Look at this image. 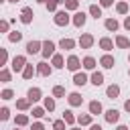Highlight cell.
Segmentation results:
<instances>
[{
  "label": "cell",
  "mask_w": 130,
  "mask_h": 130,
  "mask_svg": "<svg viewBox=\"0 0 130 130\" xmlns=\"http://www.w3.org/2000/svg\"><path fill=\"white\" fill-rule=\"evenodd\" d=\"M53 22H55L57 26H67V24L71 22V16H69L67 10H57L55 16H53Z\"/></svg>",
  "instance_id": "1"
},
{
  "label": "cell",
  "mask_w": 130,
  "mask_h": 130,
  "mask_svg": "<svg viewBox=\"0 0 130 130\" xmlns=\"http://www.w3.org/2000/svg\"><path fill=\"white\" fill-rule=\"evenodd\" d=\"M26 65H28V63H26V57H24V55H16V57H12L10 67H12V71H14V73H22Z\"/></svg>",
  "instance_id": "2"
},
{
  "label": "cell",
  "mask_w": 130,
  "mask_h": 130,
  "mask_svg": "<svg viewBox=\"0 0 130 130\" xmlns=\"http://www.w3.org/2000/svg\"><path fill=\"white\" fill-rule=\"evenodd\" d=\"M65 67L69 69V71H73V73H77L83 65H81V59L77 57V55H69L67 57V63H65Z\"/></svg>",
  "instance_id": "3"
},
{
  "label": "cell",
  "mask_w": 130,
  "mask_h": 130,
  "mask_svg": "<svg viewBox=\"0 0 130 130\" xmlns=\"http://www.w3.org/2000/svg\"><path fill=\"white\" fill-rule=\"evenodd\" d=\"M32 18H35V12H32V8H30V6H24V8L20 10V16H18V20H20L22 24H30V22H32Z\"/></svg>",
  "instance_id": "4"
},
{
  "label": "cell",
  "mask_w": 130,
  "mask_h": 130,
  "mask_svg": "<svg viewBox=\"0 0 130 130\" xmlns=\"http://www.w3.org/2000/svg\"><path fill=\"white\" fill-rule=\"evenodd\" d=\"M79 47L81 49H91L93 47V43H95V39H93V35H89V32H83L81 37H79Z\"/></svg>",
  "instance_id": "5"
},
{
  "label": "cell",
  "mask_w": 130,
  "mask_h": 130,
  "mask_svg": "<svg viewBox=\"0 0 130 130\" xmlns=\"http://www.w3.org/2000/svg\"><path fill=\"white\" fill-rule=\"evenodd\" d=\"M67 104H69L71 108H77V106H81V104H83V98H81V93H79V91H71V93H67Z\"/></svg>",
  "instance_id": "6"
},
{
  "label": "cell",
  "mask_w": 130,
  "mask_h": 130,
  "mask_svg": "<svg viewBox=\"0 0 130 130\" xmlns=\"http://www.w3.org/2000/svg\"><path fill=\"white\" fill-rule=\"evenodd\" d=\"M85 20H87V14H85L83 10H81V12L77 10V12L71 16V22H73V26H77V28H81V26L85 24Z\"/></svg>",
  "instance_id": "7"
},
{
  "label": "cell",
  "mask_w": 130,
  "mask_h": 130,
  "mask_svg": "<svg viewBox=\"0 0 130 130\" xmlns=\"http://www.w3.org/2000/svg\"><path fill=\"white\" fill-rule=\"evenodd\" d=\"M41 55H43L45 59L53 57V55H55V43H53V41H43V51H41Z\"/></svg>",
  "instance_id": "8"
},
{
  "label": "cell",
  "mask_w": 130,
  "mask_h": 130,
  "mask_svg": "<svg viewBox=\"0 0 130 130\" xmlns=\"http://www.w3.org/2000/svg\"><path fill=\"white\" fill-rule=\"evenodd\" d=\"M37 73L43 77H49L53 73V65H49L47 61H41V63H37Z\"/></svg>",
  "instance_id": "9"
},
{
  "label": "cell",
  "mask_w": 130,
  "mask_h": 130,
  "mask_svg": "<svg viewBox=\"0 0 130 130\" xmlns=\"http://www.w3.org/2000/svg\"><path fill=\"white\" fill-rule=\"evenodd\" d=\"M104 118H106V122H108V124H116V122L120 120V112H118L116 108H110V110H106V112H104Z\"/></svg>",
  "instance_id": "10"
},
{
  "label": "cell",
  "mask_w": 130,
  "mask_h": 130,
  "mask_svg": "<svg viewBox=\"0 0 130 130\" xmlns=\"http://www.w3.org/2000/svg\"><path fill=\"white\" fill-rule=\"evenodd\" d=\"M43 51V43L41 41H28L26 43V53L28 55H37V53H41Z\"/></svg>",
  "instance_id": "11"
},
{
  "label": "cell",
  "mask_w": 130,
  "mask_h": 130,
  "mask_svg": "<svg viewBox=\"0 0 130 130\" xmlns=\"http://www.w3.org/2000/svg\"><path fill=\"white\" fill-rule=\"evenodd\" d=\"M100 65H102L104 69H112V67L116 65V59H114L110 53H106V55H102V57H100Z\"/></svg>",
  "instance_id": "12"
},
{
  "label": "cell",
  "mask_w": 130,
  "mask_h": 130,
  "mask_svg": "<svg viewBox=\"0 0 130 130\" xmlns=\"http://www.w3.org/2000/svg\"><path fill=\"white\" fill-rule=\"evenodd\" d=\"M65 59H63V55L61 53H55L53 57H51V65H53V69H63L65 67Z\"/></svg>",
  "instance_id": "13"
},
{
  "label": "cell",
  "mask_w": 130,
  "mask_h": 130,
  "mask_svg": "<svg viewBox=\"0 0 130 130\" xmlns=\"http://www.w3.org/2000/svg\"><path fill=\"white\" fill-rule=\"evenodd\" d=\"M87 112H89L91 116H98V114L104 112V108H102V104H100L98 100H91V102L87 104Z\"/></svg>",
  "instance_id": "14"
},
{
  "label": "cell",
  "mask_w": 130,
  "mask_h": 130,
  "mask_svg": "<svg viewBox=\"0 0 130 130\" xmlns=\"http://www.w3.org/2000/svg\"><path fill=\"white\" fill-rule=\"evenodd\" d=\"M81 65H83V69H87V71H95L98 61H95L91 55H87V57H83V59H81Z\"/></svg>",
  "instance_id": "15"
},
{
  "label": "cell",
  "mask_w": 130,
  "mask_h": 130,
  "mask_svg": "<svg viewBox=\"0 0 130 130\" xmlns=\"http://www.w3.org/2000/svg\"><path fill=\"white\" fill-rule=\"evenodd\" d=\"M26 98H28L30 102H39V100H43V91H41V87H30V89L26 91Z\"/></svg>",
  "instance_id": "16"
},
{
  "label": "cell",
  "mask_w": 130,
  "mask_h": 130,
  "mask_svg": "<svg viewBox=\"0 0 130 130\" xmlns=\"http://www.w3.org/2000/svg\"><path fill=\"white\" fill-rule=\"evenodd\" d=\"M77 124H79L81 128H83V126H91V124H93V116H91L89 112H87V114H79V116H77Z\"/></svg>",
  "instance_id": "17"
},
{
  "label": "cell",
  "mask_w": 130,
  "mask_h": 130,
  "mask_svg": "<svg viewBox=\"0 0 130 130\" xmlns=\"http://www.w3.org/2000/svg\"><path fill=\"white\" fill-rule=\"evenodd\" d=\"M114 43H116V47H118V49H128V47H130V39H128V37H124V35H116Z\"/></svg>",
  "instance_id": "18"
},
{
  "label": "cell",
  "mask_w": 130,
  "mask_h": 130,
  "mask_svg": "<svg viewBox=\"0 0 130 130\" xmlns=\"http://www.w3.org/2000/svg\"><path fill=\"white\" fill-rule=\"evenodd\" d=\"M98 45H100V49H104V51H106V53H110V51H112V49H114V41H112V39H110V37H102V39H100V43H98Z\"/></svg>",
  "instance_id": "19"
},
{
  "label": "cell",
  "mask_w": 130,
  "mask_h": 130,
  "mask_svg": "<svg viewBox=\"0 0 130 130\" xmlns=\"http://www.w3.org/2000/svg\"><path fill=\"white\" fill-rule=\"evenodd\" d=\"M89 79H87V75L83 73V71H77V73H73V83L77 85V87H81V85H85Z\"/></svg>",
  "instance_id": "20"
},
{
  "label": "cell",
  "mask_w": 130,
  "mask_h": 130,
  "mask_svg": "<svg viewBox=\"0 0 130 130\" xmlns=\"http://www.w3.org/2000/svg\"><path fill=\"white\" fill-rule=\"evenodd\" d=\"M104 26H106V30H110V32H116V30L120 28V22H118L116 18H106V20H104Z\"/></svg>",
  "instance_id": "21"
},
{
  "label": "cell",
  "mask_w": 130,
  "mask_h": 130,
  "mask_svg": "<svg viewBox=\"0 0 130 130\" xmlns=\"http://www.w3.org/2000/svg\"><path fill=\"white\" fill-rule=\"evenodd\" d=\"M106 95H108L110 100H116V98L120 95V85H118V83H112V85H108V89H106Z\"/></svg>",
  "instance_id": "22"
},
{
  "label": "cell",
  "mask_w": 130,
  "mask_h": 130,
  "mask_svg": "<svg viewBox=\"0 0 130 130\" xmlns=\"http://www.w3.org/2000/svg\"><path fill=\"white\" fill-rule=\"evenodd\" d=\"M59 47H61L63 51H71V49L75 47V41H73V39H69V37H63V39L59 41Z\"/></svg>",
  "instance_id": "23"
},
{
  "label": "cell",
  "mask_w": 130,
  "mask_h": 130,
  "mask_svg": "<svg viewBox=\"0 0 130 130\" xmlns=\"http://www.w3.org/2000/svg\"><path fill=\"white\" fill-rule=\"evenodd\" d=\"M35 75H37V65H30V63H28V65L24 67V71H22V77H24V79H32Z\"/></svg>",
  "instance_id": "24"
},
{
  "label": "cell",
  "mask_w": 130,
  "mask_h": 130,
  "mask_svg": "<svg viewBox=\"0 0 130 130\" xmlns=\"http://www.w3.org/2000/svg\"><path fill=\"white\" fill-rule=\"evenodd\" d=\"M89 83H93L95 87L102 85V83H104V73H102V71H93L91 77H89Z\"/></svg>",
  "instance_id": "25"
},
{
  "label": "cell",
  "mask_w": 130,
  "mask_h": 130,
  "mask_svg": "<svg viewBox=\"0 0 130 130\" xmlns=\"http://www.w3.org/2000/svg\"><path fill=\"white\" fill-rule=\"evenodd\" d=\"M63 120H65V124H67L69 128H71V126H75V122H77V118L73 116V112H71V110H65V112H63Z\"/></svg>",
  "instance_id": "26"
},
{
  "label": "cell",
  "mask_w": 130,
  "mask_h": 130,
  "mask_svg": "<svg viewBox=\"0 0 130 130\" xmlns=\"http://www.w3.org/2000/svg\"><path fill=\"white\" fill-rule=\"evenodd\" d=\"M30 104H32V102H30L28 98H20V100H16V110H22V112H24V110L30 108Z\"/></svg>",
  "instance_id": "27"
},
{
  "label": "cell",
  "mask_w": 130,
  "mask_h": 130,
  "mask_svg": "<svg viewBox=\"0 0 130 130\" xmlns=\"http://www.w3.org/2000/svg\"><path fill=\"white\" fill-rule=\"evenodd\" d=\"M28 122H30V120H28L26 114H16V118H14V124H16L18 128H20V126H26Z\"/></svg>",
  "instance_id": "28"
},
{
  "label": "cell",
  "mask_w": 130,
  "mask_h": 130,
  "mask_svg": "<svg viewBox=\"0 0 130 130\" xmlns=\"http://www.w3.org/2000/svg\"><path fill=\"white\" fill-rule=\"evenodd\" d=\"M89 14L98 20V18L102 16V6H100V4H89Z\"/></svg>",
  "instance_id": "29"
},
{
  "label": "cell",
  "mask_w": 130,
  "mask_h": 130,
  "mask_svg": "<svg viewBox=\"0 0 130 130\" xmlns=\"http://www.w3.org/2000/svg\"><path fill=\"white\" fill-rule=\"evenodd\" d=\"M8 41L10 43H20L22 41V32L20 30H10L8 32Z\"/></svg>",
  "instance_id": "30"
},
{
  "label": "cell",
  "mask_w": 130,
  "mask_h": 130,
  "mask_svg": "<svg viewBox=\"0 0 130 130\" xmlns=\"http://www.w3.org/2000/svg\"><path fill=\"white\" fill-rule=\"evenodd\" d=\"M43 108L51 114V112L55 110V100H53V98H43Z\"/></svg>",
  "instance_id": "31"
},
{
  "label": "cell",
  "mask_w": 130,
  "mask_h": 130,
  "mask_svg": "<svg viewBox=\"0 0 130 130\" xmlns=\"http://www.w3.org/2000/svg\"><path fill=\"white\" fill-rule=\"evenodd\" d=\"M63 4H65V10H67V12H69V10L77 12V8H79V0H65Z\"/></svg>",
  "instance_id": "32"
},
{
  "label": "cell",
  "mask_w": 130,
  "mask_h": 130,
  "mask_svg": "<svg viewBox=\"0 0 130 130\" xmlns=\"http://www.w3.org/2000/svg\"><path fill=\"white\" fill-rule=\"evenodd\" d=\"M116 12H118V14H128V2H126V0H120V2L116 4Z\"/></svg>",
  "instance_id": "33"
},
{
  "label": "cell",
  "mask_w": 130,
  "mask_h": 130,
  "mask_svg": "<svg viewBox=\"0 0 130 130\" xmlns=\"http://www.w3.org/2000/svg\"><path fill=\"white\" fill-rule=\"evenodd\" d=\"M10 79H12V73H10L6 67H2V69H0V81H2V83H8Z\"/></svg>",
  "instance_id": "34"
},
{
  "label": "cell",
  "mask_w": 130,
  "mask_h": 130,
  "mask_svg": "<svg viewBox=\"0 0 130 130\" xmlns=\"http://www.w3.org/2000/svg\"><path fill=\"white\" fill-rule=\"evenodd\" d=\"M53 98H65V87L63 85H55L53 87Z\"/></svg>",
  "instance_id": "35"
},
{
  "label": "cell",
  "mask_w": 130,
  "mask_h": 130,
  "mask_svg": "<svg viewBox=\"0 0 130 130\" xmlns=\"http://www.w3.org/2000/svg\"><path fill=\"white\" fill-rule=\"evenodd\" d=\"M45 108H41V106H35L32 108V118H45Z\"/></svg>",
  "instance_id": "36"
},
{
  "label": "cell",
  "mask_w": 130,
  "mask_h": 130,
  "mask_svg": "<svg viewBox=\"0 0 130 130\" xmlns=\"http://www.w3.org/2000/svg\"><path fill=\"white\" fill-rule=\"evenodd\" d=\"M53 130H69V128H67L65 120L61 118V120H55V122H53Z\"/></svg>",
  "instance_id": "37"
},
{
  "label": "cell",
  "mask_w": 130,
  "mask_h": 130,
  "mask_svg": "<svg viewBox=\"0 0 130 130\" xmlns=\"http://www.w3.org/2000/svg\"><path fill=\"white\" fill-rule=\"evenodd\" d=\"M0 98H2V100H12V98H14V91L6 87V89H2V91H0Z\"/></svg>",
  "instance_id": "38"
},
{
  "label": "cell",
  "mask_w": 130,
  "mask_h": 130,
  "mask_svg": "<svg viewBox=\"0 0 130 130\" xmlns=\"http://www.w3.org/2000/svg\"><path fill=\"white\" fill-rule=\"evenodd\" d=\"M8 118H10V110H8L6 106H2V108H0V120H2V122H6Z\"/></svg>",
  "instance_id": "39"
},
{
  "label": "cell",
  "mask_w": 130,
  "mask_h": 130,
  "mask_svg": "<svg viewBox=\"0 0 130 130\" xmlns=\"http://www.w3.org/2000/svg\"><path fill=\"white\" fill-rule=\"evenodd\" d=\"M57 4H59V0H49L47 2V10L49 12H57Z\"/></svg>",
  "instance_id": "40"
},
{
  "label": "cell",
  "mask_w": 130,
  "mask_h": 130,
  "mask_svg": "<svg viewBox=\"0 0 130 130\" xmlns=\"http://www.w3.org/2000/svg\"><path fill=\"white\" fill-rule=\"evenodd\" d=\"M10 22L8 20H0V32H10Z\"/></svg>",
  "instance_id": "41"
},
{
  "label": "cell",
  "mask_w": 130,
  "mask_h": 130,
  "mask_svg": "<svg viewBox=\"0 0 130 130\" xmlns=\"http://www.w3.org/2000/svg\"><path fill=\"white\" fill-rule=\"evenodd\" d=\"M0 53H2V59H0V65H6V63H8V49H0Z\"/></svg>",
  "instance_id": "42"
},
{
  "label": "cell",
  "mask_w": 130,
  "mask_h": 130,
  "mask_svg": "<svg viewBox=\"0 0 130 130\" xmlns=\"http://www.w3.org/2000/svg\"><path fill=\"white\" fill-rule=\"evenodd\" d=\"M30 130H45V124H43V122H32Z\"/></svg>",
  "instance_id": "43"
},
{
  "label": "cell",
  "mask_w": 130,
  "mask_h": 130,
  "mask_svg": "<svg viewBox=\"0 0 130 130\" xmlns=\"http://www.w3.org/2000/svg\"><path fill=\"white\" fill-rule=\"evenodd\" d=\"M114 4V0H100V6L102 8H108V6H112Z\"/></svg>",
  "instance_id": "44"
},
{
  "label": "cell",
  "mask_w": 130,
  "mask_h": 130,
  "mask_svg": "<svg viewBox=\"0 0 130 130\" xmlns=\"http://www.w3.org/2000/svg\"><path fill=\"white\" fill-rule=\"evenodd\" d=\"M124 28H126V30H130V16H126V18H124Z\"/></svg>",
  "instance_id": "45"
},
{
  "label": "cell",
  "mask_w": 130,
  "mask_h": 130,
  "mask_svg": "<svg viewBox=\"0 0 130 130\" xmlns=\"http://www.w3.org/2000/svg\"><path fill=\"white\" fill-rule=\"evenodd\" d=\"M124 110L130 114V100H126V102H124Z\"/></svg>",
  "instance_id": "46"
},
{
  "label": "cell",
  "mask_w": 130,
  "mask_h": 130,
  "mask_svg": "<svg viewBox=\"0 0 130 130\" xmlns=\"http://www.w3.org/2000/svg\"><path fill=\"white\" fill-rule=\"evenodd\" d=\"M89 130H102V126H100V124H91V126H89Z\"/></svg>",
  "instance_id": "47"
},
{
  "label": "cell",
  "mask_w": 130,
  "mask_h": 130,
  "mask_svg": "<svg viewBox=\"0 0 130 130\" xmlns=\"http://www.w3.org/2000/svg\"><path fill=\"white\" fill-rule=\"evenodd\" d=\"M116 130H128V126H124V124H120V126H116Z\"/></svg>",
  "instance_id": "48"
},
{
  "label": "cell",
  "mask_w": 130,
  "mask_h": 130,
  "mask_svg": "<svg viewBox=\"0 0 130 130\" xmlns=\"http://www.w3.org/2000/svg\"><path fill=\"white\" fill-rule=\"evenodd\" d=\"M69 130H81V126H71Z\"/></svg>",
  "instance_id": "49"
},
{
  "label": "cell",
  "mask_w": 130,
  "mask_h": 130,
  "mask_svg": "<svg viewBox=\"0 0 130 130\" xmlns=\"http://www.w3.org/2000/svg\"><path fill=\"white\" fill-rule=\"evenodd\" d=\"M37 2H39V4H47L49 0H37Z\"/></svg>",
  "instance_id": "50"
},
{
  "label": "cell",
  "mask_w": 130,
  "mask_h": 130,
  "mask_svg": "<svg viewBox=\"0 0 130 130\" xmlns=\"http://www.w3.org/2000/svg\"><path fill=\"white\" fill-rule=\"evenodd\" d=\"M8 2H14V4H16V2H20V0H8Z\"/></svg>",
  "instance_id": "51"
},
{
  "label": "cell",
  "mask_w": 130,
  "mask_h": 130,
  "mask_svg": "<svg viewBox=\"0 0 130 130\" xmlns=\"http://www.w3.org/2000/svg\"><path fill=\"white\" fill-rule=\"evenodd\" d=\"M128 61H130V55H128Z\"/></svg>",
  "instance_id": "52"
},
{
  "label": "cell",
  "mask_w": 130,
  "mask_h": 130,
  "mask_svg": "<svg viewBox=\"0 0 130 130\" xmlns=\"http://www.w3.org/2000/svg\"><path fill=\"white\" fill-rule=\"evenodd\" d=\"M128 75H130V69H128Z\"/></svg>",
  "instance_id": "53"
},
{
  "label": "cell",
  "mask_w": 130,
  "mask_h": 130,
  "mask_svg": "<svg viewBox=\"0 0 130 130\" xmlns=\"http://www.w3.org/2000/svg\"><path fill=\"white\" fill-rule=\"evenodd\" d=\"M59 2H65V0H59Z\"/></svg>",
  "instance_id": "54"
},
{
  "label": "cell",
  "mask_w": 130,
  "mask_h": 130,
  "mask_svg": "<svg viewBox=\"0 0 130 130\" xmlns=\"http://www.w3.org/2000/svg\"><path fill=\"white\" fill-rule=\"evenodd\" d=\"M14 130H18V128H14Z\"/></svg>",
  "instance_id": "55"
}]
</instances>
